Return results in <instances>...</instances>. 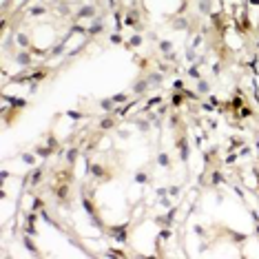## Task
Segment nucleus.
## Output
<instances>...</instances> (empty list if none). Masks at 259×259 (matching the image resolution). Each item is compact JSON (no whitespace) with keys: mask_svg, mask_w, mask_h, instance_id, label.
<instances>
[{"mask_svg":"<svg viewBox=\"0 0 259 259\" xmlns=\"http://www.w3.org/2000/svg\"><path fill=\"white\" fill-rule=\"evenodd\" d=\"M160 164H162V166H166V164H168V157H166L164 153H162V155H160Z\"/></svg>","mask_w":259,"mask_h":259,"instance_id":"7ed1b4c3","label":"nucleus"},{"mask_svg":"<svg viewBox=\"0 0 259 259\" xmlns=\"http://www.w3.org/2000/svg\"><path fill=\"white\" fill-rule=\"evenodd\" d=\"M102 109L104 111H111V100H102Z\"/></svg>","mask_w":259,"mask_h":259,"instance_id":"f03ea898","label":"nucleus"},{"mask_svg":"<svg viewBox=\"0 0 259 259\" xmlns=\"http://www.w3.org/2000/svg\"><path fill=\"white\" fill-rule=\"evenodd\" d=\"M82 16H93V9H91V7H87V9H82Z\"/></svg>","mask_w":259,"mask_h":259,"instance_id":"6e6552de","label":"nucleus"},{"mask_svg":"<svg viewBox=\"0 0 259 259\" xmlns=\"http://www.w3.org/2000/svg\"><path fill=\"white\" fill-rule=\"evenodd\" d=\"M66 157H69V162H73V160H75V151H69V155H66Z\"/></svg>","mask_w":259,"mask_h":259,"instance_id":"9b49d317","label":"nucleus"},{"mask_svg":"<svg viewBox=\"0 0 259 259\" xmlns=\"http://www.w3.org/2000/svg\"><path fill=\"white\" fill-rule=\"evenodd\" d=\"M18 62H20V64H29V55L20 53V55H18Z\"/></svg>","mask_w":259,"mask_h":259,"instance_id":"f257e3e1","label":"nucleus"},{"mask_svg":"<svg viewBox=\"0 0 259 259\" xmlns=\"http://www.w3.org/2000/svg\"><path fill=\"white\" fill-rule=\"evenodd\" d=\"M135 179H137L140 184H144V182H146V175H142V173H137V175H135Z\"/></svg>","mask_w":259,"mask_h":259,"instance_id":"20e7f679","label":"nucleus"},{"mask_svg":"<svg viewBox=\"0 0 259 259\" xmlns=\"http://www.w3.org/2000/svg\"><path fill=\"white\" fill-rule=\"evenodd\" d=\"M22 160H25L27 164H33V157H31V155H22Z\"/></svg>","mask_w":259,"mask_h":259,"instance_id":"9d476101","label":"nucleus"},{"mask_svg":"<svg viewBox=\"0 0 259 259\" xmlns=\"http://www.w3.org/2000/svg\"><path fill=\"white\" fill-rule=\"evenodd\" d=\"M126 95H113V102H124Z\"/></svg>","mask_w":259,"mask_h":259,"instance_id":"423d86ee","label":"nucleus"},{"mask_svg":"<svg viewBox=\"0 0 259 259\" xmlns=\"http://www.w3.org/2000/svg\"><path fill=\"white\" fill-rule=\"evenodd\" d=\"M25 246H27V248H29L31 252H36V246H31V241H29V239H25Z\"/></svg>","mask_w":259,"mask_h":259,"instance_id":"0eeeda50","label":"nucleus"},{"mask_svg":"<svg viewBox=\"0 0 259 259\" xmlns=\"http://www.w3.org/2000/svg\"><path fill=\"white\" fill-rule=\"evenodd\" d=\"M102 126L104 128H111V126H113V122H111V120H102Z\"/></svg>","mask_w":259,"mask_h":259,"instance_id":"1a4fd4ad","label":"nucleus"},{"mask_svg":"<svg viewBox=\"0 0 259 259\" xmlns=\"http://www.w3.org/2000/svg\"><path fill=\"white\" fill-rule=\"evenodd\" d=\"M144 87H146V84H144V82H140V84H135V91H137V93H142V91H144Z\"/></svg>","mask_w":259,"mask_h":259,"instance_id":"39448f33","label":"nucleus"}]
</instances>
